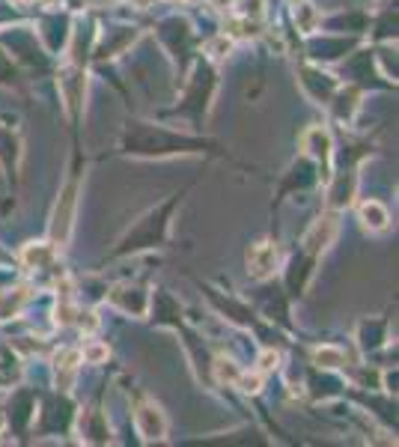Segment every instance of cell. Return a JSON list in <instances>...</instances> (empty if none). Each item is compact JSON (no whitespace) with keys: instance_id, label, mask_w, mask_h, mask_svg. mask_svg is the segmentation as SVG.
Wrapping results in <instances>:
<instances>
[{"instance_id":"cell-2","label":"cell","mask_w":399,"mask_h":447,"mask_svg":"<svg viewBox=\"0 0 399 447\" xmlns=\"http://www.w3.org/2000/svg\"><path fill=\"white\" fill-rule=\"evenodd\" d=\"M137 427H140V432L146 439H161V436H164V417H161V412L152 408V406L137 408Z\"/></svg>"},{"instance_id":"cell-3","label":"cell","mask_w":399,"mask_h":447,"mask_svg":"<svg viewBox=\"0 0 399 447\" xmlns=\"http://www.w3.org/2000/svg\"><path fill=\"white\" fill-rule=\"evenodd\" d=\"M360 215H364V221L369 224L372 230H381L384 224H388V212H384V209L372 200V203H364V209H360Z\"/></svg>"},{"instance_id":"cell-1","label":"cell","mask_w":399,"mask_h":447,"mask_svg":"<svg viewBox=\"0 0 399 447\" xmlns=\"http://www.w3.org/2000/svg\"><path fill=\"white\" fill-rule=\"evenodd\" d=\"M274 259H277V251H274V245L259 242V245H254L251 251H247V271H251L254 278H266V275H271Z\"/></svg>"}]
</instances>
